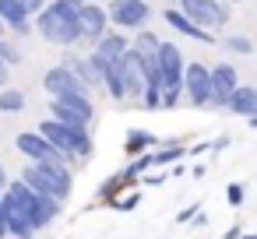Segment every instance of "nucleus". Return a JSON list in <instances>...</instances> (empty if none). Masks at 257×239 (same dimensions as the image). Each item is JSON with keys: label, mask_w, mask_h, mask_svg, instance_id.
Instances as JSON below:
<instances>
[{"label": "nucleus", "mask_w": 257, "mask_h": 239, "mask_svg": "<svg viewBox=\"0 0 257 239\" xmlns=\"http://www.w3.org/2000/svg\"><path fill=\"white\" fill-rule=\"evenodd\" d=\"M95 50H99L102 57H109V60H123V57L131 53V39L123 36V29H116V32H106V36L95 43Z\"/></svg>", "instance_id": "nucleus-16"}, {"label": "nucleus", "mask_w": 257, "mask_h": 239, "mask_svg": "<svg viewBox=\"0 0 257 239\" xmlns=\"http://www.w3.org/2000/svg\"><path fill=\"white\" fill-rule=\"evenodd\" d=\"M243 197H246L243 183H229V186H225V200H229L232 207H239V204H243Z\"/></svg>", "instance_id": "nucleus-25"}, {"label": "nucleus", "mask_w": 257, "mask_h": 239, "mask_svg": "<svg viewBox=\"0 0 257 239\" xmlns=\"http://www.w3.org/2000/svg\"><path fill=\"white\" fill-rule=\"evenodd\" d=\"M197 211H201V207H197V204H190V207H183V211L176 214V221H180V225H187V221H194V214H197Z\"/></svg>", "instance_id": "nucleus-28"}, {"label": "nucleus", "mask_w": 257, "mask_h": 239, "mask_svg": "<svg viewBox=\"0 0 257 239\" xmlns=\"http://www.w3.org/2000/svg\"><path fill=\"white\" fill-rule=\"evenodd\" d=\"M11 228H8V204H4V190H0V239H8Z\"/></svg>", "instance_id": "nucleus-27"}, {"label": "nucleus", "mask_w": 257, "mask_h": 239, "mask_svg": "<svg viewBox=\"0 0 257 239\" xmlns=\"http://www.w3.org/2000/svg\"><path fill=\"white\" fill-rule=\"evenodd\" d=\"M162 18L169 22V29H176L180 36H187V39H194V43H204V46H211L215 43V32H208V29H201L194 18H187L180 8H166L162 11Z\"/></svg>", "instance_id": "nucleus-13"}, {"label": "nucleus", "mask_w": 257, "mask_h": 239, "mask_svg": "<svg viewBox=\"0 0 257 239\" xmlns=\"http://www.w3.org/2000/svg\"><path fill=\"white\" fill-rule=\"evenodd\" d=\"M131 183L123 179V172H116V176H109V179H102L99 183V190H95V200H106V204H113L116 200V193L120 190H127Z\"/></svg>", "instance_id": "nucleus-18"}, {"label": "nucleus", "mask_w": 257, "mask_h": 239, "mask_svg": "<svg viewBox=\"0 0 257 239\" xmlns=\"http://www.w3.org/2000/svg\"><path fill=\"white\" fill-rule=\"evenodd\" d=\"M225 239H243V232H239V228H236V225H232V228H229V232H225Z\"/></svg>", "instance_id": "nucleus-31"}, {"label": "nucleus", "mask_w": 257, "mask_h": 239, "mask_svg": "<svg viewBox=\"0 0 257 239\" xmlns=\"http://www.w3.org/2000/svg\"><path fill=\"white\" fill-rule=\"evenodd\" d=\"M166 179H169V172L162 169V172H145L138 183H145V186H166Z\"/></svg>", "instance_id": "nucleus-26"}, {"label": "nucleus", "mask_w": 257, "mask_h": 239, "mask_svg": "<svg viewBox=\"0 0 257 239\" xmlns=\"http://www.w3.org/2000/svg\"><path fill=\"white\" fill-rule=\"evenodd\" d=\"M123 88H127V99H134V102H145V88H148V78H145V60H141V53L131 46V53L123 57Z\"/></svg>", "instance_id": "nucleus-10"}, {"label": "nucleus", "mask_w": 257, "mask_h": 239, "mask_svg": "<svg viewBox=\"0 0 257 239\" xmlns=\"http://www.w3.org/2000/svg\"><path fill=\"white\" fill-rule=\"evenodd\" d=\"M229 113L250 120V116L257 113V85H239V88L232 92V99H229Z\"/></svg>", "instance_id": "nucleus-15"}, {"label": "nucleus", "mask_w": 257, "mask_h": 239, "mask_svg": "<svg viewBox=\"0 0 257 239\" xmlns=\"http://www.w3.org/2000/svg\"><path fill=\"white\" fill-rule=\"evenodd\" d=\"M8 186H11V179H8V169L0 165V190H8Z\"/></svg>", "instance_id": "nucleus-30"}, {"label": "nucleus", "mask_w": 257, "mask_h": 239, "mask_svg": "<svg viewBox=\"0 0 257 239\" xmlns=\"http://www.w3.org/2000/svg\"><path fill=\"white\" fill-rule=\"evenodd\" d=\"M22 179H25L32 190H39V193H46V197H57V200H64V204H67L71 186H74L71 162H25Z\"/></svg>", "instance_id": "nucleus-2"}, {"label": "nucleus", "mask_w": 257, "mask_h": 239, "mask_svg": "<svg viewBox=\"0 0 257 239\" xmlns=\"http://www.w3.org/2000/svg\"><path fill=\"white\" fill-rule=\"evenodd\" d=\"M22 4H25V8H29V15L36 18V15H39V11L46 8V0H22Z\"/></svg>", "instance_id": "nucleus-29"}, {"label": "nucleus", "mask_w": 257, "mask_h": 239, "mask_svg": "<svg viewBox=\"0 0 257 239\" xmlns=\"http://www.w3.org/2000/svg\"><path fill=\"white\" fill-rule=\"evenodd\" d=\"M25 109V95L15 88H0V113H22Z\"/></svg>", "instance_id": "nucleus-21"}, {"label": "nucleus", "mask_w": 257, "mask_h": 239, "mask_svg": "<svg viewBox=\"0 0 257 239\" xmlns=\"http://www.w3.org/2000/svg\"><path fill=\"white\" fill-rule=\"evenodd\" d=\"M50 116L71 127H92L95 123V106L88 95H67V99H53L50 102Z\"/></svg>", "instance_id": "nucleus-6"}, {"label": "nucleus", "mask_w": 257, "mask_h": 239, "mask_svg": "<svg viewBox=\"0 0 257 239\" xmlns=\"http://www.w3.org/2000/svg\"><path fill=\"white\" fill-rule=\"evenodd\" d=\"M183 92L190 99V106H211V95H215V85H211V67L190 60L187 64V78H183Z\"/></svg>", "instance_id": "nucleus-9"}, {"label": "nucleus", "mask_w": 257, "mask_h": 239, "mask_svg": "<svg viewBox=\"0 0 257 239\" xmlns=\"http://www.w3.org/2000/svg\"><path fill=\"white\" fill-rule=\"evenodd\" d=\"M0 18H4V25L18 36H29V8L22 4V0H0Z\"/></svg>", "instance_id": "nucleus-14"}, {"label": "nucleus", "mask_w": 257, "mask_h": 239, "mask_svg": "<svg viewBox=\"0 0 257 239\" xmlns=\"http://www.w3.org/2000/svg\"><path fill=\"white\" fill-rule=\"evenodd\" d=\"M222 46H225V50H232V53H239V57H250V53H253V43H250L246 36H229Z\"/></svg>", "instance_id": "nucleus-22"}, {"label": "nucleus", "mask_w": 257, "mask_h": 239, "mask_svg": "<svg viewBox=\"0 0 257 239\" xmlns=\"http://www.w3.org/2000/svg\"><path fill=\"white\" fill-rule=\"evenodd\" d=\"M39 130L67 155V162L74 165V162H88L92 158V151H95V144H92V134H88V127H71V123H60V120H43L39 123Z\"/></svg>", "instance_id": "nucleus-3"}, {"label": "nucleus", "mask_w": 257, "mask_h": 239, "mask_svg": "<svg viewBox=\"0 0 257 239\" xmlns=\"http://www.w3.org/2000/svg\"><path fill=\"white\" fill-rule=\"evenodd\" d=\"M243 239H257V232H243Z\"/></svg>", "instance_id": "nucleus-34"}, {"label": "nucleus", "mask_w": 257, "mask_h": 239, "mask_svg": "<svg viewBox=\"0 0 257 239\" xmlns=\"http://www.w3.org/2000/svg\"><path fill=\"white\" fill-rule=\"evenodd\" d=\"M225 4H239V0H225Z\"/></svg>", "instance_id": "nucleus-36"}, {"label": "nucleus", "mask_w": 257, "mask_h": 239, "mask_svg": "<svg viewBox=\"0 0 257 239\" xmlns=\"http://www.w3.org/2000/svg\"><path fill=\"white\" fill-rule=\"evenodd\" d=\"M138 53H145V57H155L159 53V46H162V39L155 36V32H148V29H141L138 36H134V43H131Z\"/></svg>", "instance_id": "nucleus-20"}, {"label": "nucleus", "mask_w": 257, "mask_h": 239, "mask_svg": "<svg viewBox=\"0 0 257 239\" xmlns=\"http://www.w3.org/2000/svg\"><path fill=\"white\" fill-rule=\"evenodd\" d=\"M81 8L85 0H50L36 15V32L53 46H74L85 39L81 32Z\"/></svg>", "instance_id": "nucleus-1"}, {"label": "nucleus", "mask_w": 257, "mask_h": 239, "mask_svg": "<svg viewBox=\"0 0 257 239\" xmlns=\"http://www.w3.org/2000/svg\"><path fill=\"white\" fill-rule=\"evenodd\" d=\"M211 85H215L211 106H215V109H229V99H232V92L239 88V71H236L232 64H215V67H211Z\"/></svg>", "instance_id": "nucleus-11"}, {"label": "nucleus", "mask_w": 257, "mask_h": 239, "mask_svg": "<svg viewBox=\"0 0 257 239\" xmlns=\"http://www.w3.org/2000/svg\"><path fill=\"white\" fill-rule=\"evenodd\" d=\"M4 32H8V25H4V18H0V36H4Z\"/></svg>", "instance_id": "nucleus-35"}, {"label": "nucleus", "mask_w": 257, "mask_h": 239, "mask_svg": "<svg viewBox=\"0 0 257 239\" xmlns=\"http://www.w3.org/2000/svg\"><path fill=\"white\" fill-rule=\"evenodd\" d=\"M8 228H11L15 239H36V232H39L25 214H15V211H8Z\"/></svg>", "instance_id": "nucleus-19"}, {"label": "nucleus", "mask_w": 257, "mask_h": 239, "mask_svg": "<svg viewBox=\"0 0 257 239\" xmlns=\"http://www.w3.org/2000/svg\"><path fill=\"white\" fill-rule=\"evenodd\" d=\"M106 25L109 22V8H102L99 0H85L81 8V32H85V43H99L106 36Z\"/></svg>", "instance_id": "nucleus-12"}, {"label": "nucleus", "mask_w": 257, "mask_h": 239, "mask_svg": "<svg viewBox=\"0 0 257 239\" xmlns=\"http://www.w3.org/2000/svg\"><path fill=\"white\" fill-rule=\"evenodd\" d=\"M176 8H180L187 18H194L201 29H208V32H218V29L232 18L225 0H176Z\"/></svg>", "instance_id": "nucleus-5"}, {"label": "nucleus", "mask_w": 257, "mask_h": 239, "mask_svg": "<svg viewBox=\"0 0 257 239\" xmlns=\"http://www.w3.org/2000/svg\"><path fill=\"white\" fill-rule=\"evenodd\" d=\"M138 204H141V193H127V197H116L109 207H113V211H134Z\"/></svg>", "instance_id": "nucleus-24"}, {"label": "nucleus", "mask_w": 257, "mask_h": 239, "mask_svg": "<svg viewBox=\"0 0 257 239\" xmlns=\"http://www.w3.org/2000/svg\"><path fill=\"white\" fill-rule=\"evenodd\" d=\"M43 88H46L53 99H67V95H88V99H92V85H88L78 71H71L67 64L50 67V71L43 74Z\"/></svg>", "instance_id": "nucleus-4"}, {"label": "nucleus", "mask_w": 257, "mask_h": 239, "mask_svg": "<svg viewBox=\"0 0 257 239\" xmlns=\"http://www.w3.org/2000/svg\"><path fill=\"white\" fill-rule=\"evenodd\" d=\"M246 123H250V127H253V130H257V113H253V116H250V120H246Z\"/></svg>", "instance_id": "nucleus-33"}, {"label": "nucleus", "mask_w": 257, "mask_h": 239, "mask_svg": "<svg viewBox=\"0 0 257 239\" xmlns=\"http://www.w3.org/2000/svg\"><path fill=\"white\" fill-rule=\"evenodd\" d=\"M152 18V8L145 0H109V22L123 32H141Z\"/></svg>", "instance_id": "nucleus-8"}, {"label": "nucleus", "mask_w": 257, "mask_h": 239, "mask_svg": "<svg viewBox=\"0 0 257 239\" xmlns=\"http://www.w3.org/2000/svg\"><path fill=\"white\" fill-rule=\"evenodd\" d=\"M0 60H4L8 67H18L22 64V50L15 43H8V39H0Z\"/></svg>", "instance_id": "nucleus-23"}, {"label": "nucleus", "mask_w": 257, "mask_h": 239, "mask_svg": "<svg viewBox=\"0 0 257 239\" xmlns=\"http://www.w3.org/2000/svg\"><path fill=\"white\" fill-rule=\"evenodd\" d=\"M159 148V137L152 134V130H141V127H134L131 134H127V141H123V151L131 155V158H138V155H145V151H155Z\"/></svg>", "instance_id": "nucleus-17"}, {"label": "nucleus", "mask_w": 257, "mask_h": 239, "mask_svg": "<svg viewBox=\"0 0 257 239\" xmlns=\"http://www.w3.org/2000/svg\"><path fill=\"white\" fill-rule=\"evenodd\" d=\"M8 78H11L8 71H0V88H8Z\"/></svg>", "instance_id": "nucleus-32"}, {"label": "nucleus", "mask_w": 257, "mask_h": 239, "mask_svg": "<svg viewBox=\"0 0 257 239\" xmlns=\"http://www.w3.org/2000/svg\"><path fill=\"white\" fill-rule=\"evenodd\" d=\"M15 148L22 151V158L29 162H67V155L43 134V130H22L15 137Z\"/></svg>", "instance_id": "nucleus-7"}]
</instances>
